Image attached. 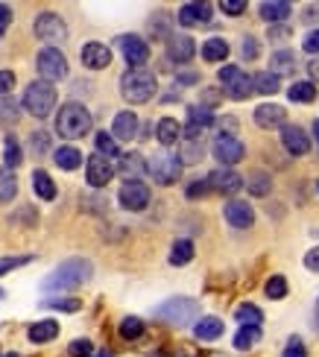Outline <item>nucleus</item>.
<instances>
[{"label":"nucleus","instance_id":"nucleus-39","mask_svg":"<svg viewBox=\"0 0 319 357\" xmlns=\"http://www.w3.org/2000/svg\"><path fill=\"white\" fill-rule=\"evenodd\" d=\"M94 146H97V155H105V158L120 155V146H117V141L112 138V132H97Z\"/></svg>","mask_w":319,"mask_h":357},{"label":"nucleus","instance_id":"nucleus-53","mask_svg":"<svg viewBox=\"0 0 319 357\" xmlns=\"http://www.w3.org/2000/svg\"><path fill=\"white\" fill-rule=\"evenodd\" d=\"M12 85H15V73L12 70H0V97H9Z\"/></svg>","mask_w":319,"mask_h":357},{"label":"nucleus","instance_id":"nucleus-23","mask_svg":"<svg viewBox=\"0 0 319 357\" xmlns=\"http://www.w3.org/2000/svg\"><path fill=\"white\" fill-rule=\"evenodd\" d=\"M258 12H261V18H264L269 26H279V24H284V21H290L293 6L287 3V0H269V3L258 6Z\"/></svg>","mask_w":319,"mask_h":357},{"label":"nucleus","instance_id":"nucleus-2","mask_svg":"<svg viewBox=\"0 0 319 357\" xmlns=\"http://www.w3.org/2000/svg\"><path fill=\"white\" fill-rule=\"evenodd\" d=\"M91 126H94V117H91V112L82 106V102L71 100L56 114V135L59 138H68V141L85 138L91 132Z\"/></svg>","mask_w":319,"mask_h":357},{"label":"nucleus","instance_id":"nucleus-10","mask_svg":"<svg viewBox=\"0 0 319 357\" xmlns=\"http://www.w3.org/2000/svg\"><path fill=\"white\" fill-rule=\"evenodd\" d=\"M211 153H214V158L223 167H235L237 161H243V155H246V146H243V141L237 135H217L214 144H211Z\"/></svg>","mask_w":319,"mask_h":357},{"label":"nucleus","instance_id":"nucleus-14","mask_svg":"<svg viewBox=\"0 0 319 357\" xmlns=\"http://www.w3.org/2000/svg\"><path fill=\"white\" fill-rule=\"evenodd\" d=\"M281 146H284V153L287 155H293V158H302V155H308L311 153V138H308V132L302 129V126H290L287 123L281 129Z\"/></svg>","mask_w":319,"mask_h":357},{"label":"nucleus","instance_id":"nucleus-28","mask_svg":"<svg viewBox=\"0 0 319 357\" xmlns=\"http://www.w3.org/2000/svg\"><path fill=\"white\" fill-rule=\"evenodd\" d=\"M299 65V59L293 50H276L269 56V73H276V77H281V73H293Z\"/></svg>","mask_w":319,"mask_h":357},{"label":"nucleus","instance_id":"nucleus-17","mask_svg":"<svg viewBox=\"0 0 319 357\" xmlns=\"http://www.w3.org/2000/svg\"><path fill=\"white\" fill-rule=\"evenodd\" d=\"M223 214H225V222H229L232 229H252V222H255V211H252V205H249V202H243V199H232V202H225Z\"/></svg>","mask_w":319,"mask_h":357},{"label":"nucleus","instance_id":"nucleus-40","mask_svg":"<svg viewBox=\"0 0 319 357\" xmlns=\"http://www.w3.org/2000/svg\"><path fill=\"white\" fill-rule=\"evenodd\" d=\"M249 188V193H255V197H267L269 193V188H272V182H269V173H264V170H258V173H252L246 182H243Z\"/></svg>","mask_w":319,"mask_h":357},{"label":"nucleus","instance_id":"nucleus-24","mask_svg":"<svg viewBox=\"0 0 319 357\" xmlns=\"http://www.w3.org/2000/svg\"><path fill=\"white\" fill-rule=\"evenodd\" d=\"M176 158L181 161V167H185V165H200V161L205 158L202 138H185V141H181V146H179V155Z\"/></svg>","mask_w":319,"mask_h":357},{"label":"nucleus","instance_id":"nucleus-56","mask_svg":"<svg viewBox=\"0 0 319 357\" xmlns=\"http://www.w3.org/2000/svg\"><path fill=\"white\" fill-rule=\"evenodd\" d=\"M305 266H308L311 273H319V246H316V249H311L308 255H305Z\"/></svg>","mask_w":319,"mask_h":357},{"label":"nucleus","instance_id":"nucleus-36","mask_svg":"<svg viewBox=\"0 0 319 357\" xmlns=\"http://www.w3.org/2000/svg\"><path fill=\"white\" fill-rule=\"evenodd\" d=\"M18 193V178H15L12 170H0V205H6L15 199Z\"/></svg>","mask_w":319,"mask_h":357},{"label":"nucleus","instance_id":"nucleus-60","mask_svg":"<svg viewBox=\"0 0 319 357\" xmlns=\"http://www.w3.org/2000/svg\"><path fill=\"white\" fill-rule=\"evenodd\" d=\"M313 138H316V146H319V121H313Z\"/></svg>","mask_w":319,"mask_h":357},{"label":"nucleus","instance_id":"nucleus-25","mask_svg":"<svg viewBox=\"0 0 319 357\" xmlns=\"http://www.w3.org/2000/svg\"><path fill=\"white\" fill-rule=\"evenodd\" d=\"M114 170H120V176H126V178H141L147 173V158L141 153H126V155H120V165Z\"/></svg>","mask_w":319,"mask_h":357},{"label":"nucleus","instance_id":"nucleus-21","mask_svg":"<svg viewBox=\"0 0 319 357\" xmlns=\"http://www.w3.org/2000/svg\"><path fill=\"white\" fill-rule=\"evenodd\" d=\"M112 138L114 141H135L138 138V114L135 112H117L112 123Z\"/></svg>","mask_w":319,"mask_h":357},{"label":"nucleus","instance_id":"nucleus-11","mask_svg":"<svg viewBox=\"0 0 319 357\" xmlns=\"http://www.w3.org/2000/svg\"><path fill=\"white\" fill-rule=\"evenodd\" d=\"M149 197H153V193H149V185H144L141 178H126V182L120 185V193H117V199L126 211H144L149 205Z\"/></svg>","mask_w":319,"mask_h":357},{"label":"nucleus","instance_id":"nucleus-44","mask_svg":"<svg viewBox=\"0 0 319 357\" xmlns=\"http://www.w3.org/2000/svg\"><path fill=\"white\" fill-rule=\"evenodd\" d=\"M264 293L269 296V299H284L287 296V278L284 275H272L264 284Z\"/></svg>","mask_w":319,"mask_h":357},{"label":"nucleus","instance_id":"nucleus-57","mask_svg":"<svg viewBox=\"0 0 319 357\" xmlns=\"http://www.w3.org/2000/svg\"><path fill=\"white\" fill-rule=\"evenodd\" d=\"M308 70H311V77H313V82H319V56H313V59H311V65H308Z\"/></svg>","mask_w":319,"mask_h":357},{"label":"nucleus","instance_id":"nucleus-6","mask_svg":"<svg viewBox=\"0 0 319 357\" xmlns=\"http://www.w3.org/2000/svg\"><path fill=\"white\" fill-rule=\"evenodd\" d=\"M36 68H38V77L50 85L68 77V59L59 47H44L36 59Z\"/></svg>","mask_w":319,"mask_h":357},{"label":"nucleus","instance_id":"nucleus-13","mask_svg":"<svg viewBox=\"0 0 319 357\" xmlns=\"http://www.w3.org/2000/svg\"><path fill=\"white\" fill-rule=\"evenodd\" d=\"M114 165H112V158H105V155H91L85 161V178H88V185L91 188H105L114 178Z\"/></svg>","mask_w":319,"mask_h":357},{"label":"nucleus","instance_id":"nucleus-27","mask_svg":"<svg viewBox=\"0 0 319 357\" xmlns=\"http://www.w3.org/2000/svg\"><path fill=\"white\" fill-rule=\"evenodd\" d=\"M27 337H29V343H38V346H41V343H50V340L59 337V322L41 319V322H36V325H29Z\"/></svg>","mask_w":319,"mask_h":357},{"label":"nucleus","instance_id":"nucleus-32","mask_svg":"<svg viewBox=\"0 0 319 357\" xmlns=\"http://www.w3.org/2000/svg\"><path fill=\"white\" fill-rule=\"evenodd\" d=\"M33 188H36V193H38L44 202H53L56 199V182L50 178L47 170H36L33 173Z\"/></svg>","mask_w":319,"mask_h":357},{"label":"nucleus","instance_id":"nucleus-41","mask_svg":"<svg viewBox=\"0 0 319 357\" xmlns=\"http://www.w3.org/2000/svg\"><path fill=\"white\" fill-rule=\"evenodd\" d=\"M18 117H21V106H18V102H15L12 97H3V100H0V126L18 123Z\"/></svg>","mask_w":319,"mask_h":357},{"label":"nucleus","instance_id":"nucleus-46","mask_svg":"<svg viewBox=\"0 0 319 357\" xmlns=\"http://www.w3.org/2000/svg\"><path fill=\"white\" fill-rule=\"evenodd\" d=\"M240 53H243V59H246V62H255V59L261 56V47H258V38H255V36H246V38H243Z\"/></svg>","mask_w":319,"mask_h":357},{"label":"nucleus","instance_id":"nucleus-20","mask_svg":"<svg viewBox=\"0 0 319 357\" xmlns=\"http://www.w3.org/2000/svg\"><path fill=\"white\" fill-rule=\"evenodd\" d=\"M196 53V41L191 36H170L167 38V59L176 65H188Z\"/></svg>","mask_w":319,"mask_h":357},{"label":"nucleus","instance_id":"nucleus-15","mask_svg":"<svg viewBox=\"0 0 319 357\" xmlns=\"http://www.w3.org/2000/svg\"><path fill=\"white\" fill-rule=\"evenodd\" d=\"M208 188L214 190V193H223V197H235V193L243 188V176L235 173L232 167H217L214 173H211L208 178Z\"/></svg>","mask_w":319,"mask_h":357},{"label":"nucleus","instance_id":"nucleus-5","mask_svg":"<svg viewBox=\"0 0 319 357\" xmlns=\"http://www.w3.org/2000/svg\"><path fill=\"white\" fill-rule=\"evenodd\" d=\"M196 317H200V302L188 299V296H176V299H167L156 307V319L167 325H191L196 322Z\"/></svg>","mask_w":319,"mask_h":357},{"label":"nucleus","instance_id":"nucleus-62","mask_svg":"<svg viewBox=\"0 0 319 357\" xmlns=\"http://www.w3.org/2000/svg\"><path fill=\"white\" fill-rule=\"evenodd\" d=\"M316 322H319V299H316Z\"/></svg>","mask_w":319,"mask_h":357},{"label":"nucleus","instance_id":"nucleus-18","mask_svg":"<svg viewBox=\"0 0 319 357\" xmlns=\"http://www.w3.org/2000/svg\"><path fill=\"white\" fill-rule=\"evenodd\" d=\"M80 56H82V65L91 70H103L112 65V50H109V44H103V41H88Z\"/></svg>","mask_w":319,"mask_h":357},{"label":"nucleus","instance_id":"nucleus-61","mask_svg":"<svg viewBox=\"0 0 319 357\" xmlns=\"http://www.w3.org/2000/svg\"><path fill=\"white\" fill-rule=\"evenodd\" d=\"M179 357H196V354H191V351H181V354H179Z\"/></svg>","mask_w":319,"mask_h":357},{"label":"nucleus","instance_id":"nucleus-49","mask_svg":"<svg viewBox=\"0 0 319 357\" xmlns=\"http://www.w3.org/2000/svg\"><path fill=\"white\" fill-rule=\"evenodd\" d=\"M281 357H308V349H305V343H302V337H290V340H287Z\"/></svg>","mask_w":319,"mask_h":357},{"label":"nucleus","instance_id":"nucleus-63","mask_svg":"<svg viewBox=\"0 0 319 357\" xmlns=\"http://www.w3.org/2000/svg\"><path fill=\"white\" fill-rule=\"evenodd\" d=\"M316 190H319V182H316Z\"/></svg>","mask_w":319,"mask_h":357},{"label":"nucleus","instance_id":"nucleus-37","mask_svg":"<svg viewBox=\"0 0 319 357\" xmlns=\"http://www.w3.org/2000/svg\"><path fill=\"white\" fill-rule=\"evenodd\" d=\"M193 261V243L191 241H176L170 249V264L173 266H185Z\"/></svg>","mask_w":319,"mask_h":357},{"label":"nucleus","instance_id":"nucleus-51","mask_svg":"<svg viewBox=\"0 0 319 357\" xmlns=\"http://www.w3.org/2000/svg\"><path fill=\"white\" fill-rule=\"evenodd\" d=\"M302 50L311 53V56H319V29H311V33L305 36V41H302Z\"/></svg>","mask_w":319,"mask_h":357},{"label":"nucleus","instance_id":"nucleus-43","mask_svg":"<svg viewBox=\"0 0 319 357\" xmlns=\"http://www.w3.org/2000/svg\"><path fill=\"white\" fill-rule=\"evenodd\" d=\"M3 161H6V170L21 167V161H24L21 144H18V138H15V135H9V138H6V155H3Z\"/></svg>","mask_w":319,"mask_h":357},{"label":"nucleus","instance_id":"nucleus-22","mask_svg":"<svg viewBox=\"0 0 319 357\" xmlns=\"http://www.w3.org/2000/svg\"><path fill=\"white\" fill-rule=\"evenodd\" d=\"M211 21V3L205 0H193V3H185L179 9V24L181 26H200Z\"/></svg>","mask_w":319,"mask_h":357},{"label":"nucleus","instance_id":"nucleus-30","mask_svg":"<svg viewBox=\"0 0 319 357\" xmlns=\"http://www.w3.org/2000/svg\"><path fill=\"white\" fill-rule=\"evenodd\" d=\"M156 138H158V144H164V146L179 144V141H181V126H179V121H173V117H161L158 126H156Z\"/></svg>","mask_w":319,"mask_h":357},{"label":"nucleus","instance_id":"nucleus-16","mask_svg":"<svg viewBox=\"0 0 319 357\" xmlns=\"http://www.w3.org/2000/svg\"><path fill=\"white\" fill-rule=\"evenodd\" d=\"M214 121H217V114L211 112L208 106H191L188 109V126H185V135L188 138H202V132L208 129V126H214Z\"/></svg>","mask_w":319,"mask_h":357},{"label":"nucleus","instance_id":"nucleus-52","mask_svg":"<svg viewBox=\"0 0 319 357\" xmlns=\"http://www.w3.org/2000/svg\"><path fill=\"white\" fill-rule=\"evenodd\" d=\"M220 9L225 15H243V12H246V0H223Z\"/></svg>","mask_w":319,"mask_h":357},{"label":"nucleus","instance_id":"nucleus-33","mask_svg":"<svg viewBox=\"0 0 319 357\" xmlns=\"http://www.w3.org/2000/svg\"><path fill=\"white\" fill-rule=\"evenodd\" d=\"M225 56H229V44H225V38H208L202 44V59L205 62H223Z\"/></svg>","mask_w":319,"mask_h":357},{"label":"nucleus","instance_id":"nucleus-58","mask_svg":"<svg viewBox=\"0 0 319 357\" xmlns=\"http://www.w3.org/2000/svg\"><path fill=\"white\" fill-rule=\"evenodd\" d=\"M179 82H185V85H188V82H196V73H193V70H191V73H179Z\"/></svg>","mask_w":319,"mask_h":357},{"label":"nucleus","instance_id":"nucleus-3","mask_svg":"<svg viewBox=\"0 0 319 357\" xmlns=\"http://www.w3.org/2000/svg\"><path fill=\"white\" fill-rule=\"evenodd\" d=\"M158 91L156 77L147 68H129L124 77H120V94H124L126 102L132 106H141V102H149Z\"/></svg>","mask_w":319,"mask_h":357},{"label":"nucleus","instance_id":"nucleus-59","mask_svg":"<svg viewBox=\"0 0 319 357\" xmlns=\"http://www.w3.org/2000/svg\"><path fill=\"white\" fill-rule=\"evenodd\" d=\"M91 357H114V351H109V349H100L97 354H91Z\"/></svg>","mask_w":319,"mask_h":357},{"label":"nucleus","instance_id":"nucleus-19","mask_svg":"<svg viewBox=\"0 0 319 357\" xmlns=\"http://www.w3.org/2000/svg\"><path fill=\"white\" fill-rule=\"evenodd\" d=\"M255 123L261 129H284L287 126V112L284 106H276V102H264V106L255 109Z\"/></svg>","mask_w":319,"mask_h":357},{"label":"nucleus","instance_id":"nucleus-38","mask_svg":"<svg viewBox=\"0 0 319 357\" xmlns=\"http://www.w3.org/2000/svg\"><path fill=\"white\" fill-rule=\"evenodd\" d=\"M117 331H120V337H124V340H129V343H132V340H138V337H144V322L138 319V317H126V319H120V325H117Z\"/></svg>","mask_w":319,"mask_h":357},{"label":"nucleus","instance_id":"nucleus-64","mask_svg":"<svg viewBox=\"0 0 319 357\" xmlns=\"http://www.w3.org/2000/svg\"><path fill=\"white\" fill-rule=\"evenodd\" d=\"M9 357H15V354H9Z\"/></svg>","mask_w":319,"mask_h":357},{"label":"nucleus","instance_id":"nucleus-7","mask_svg":"<svg viewBox=\"0 0 319 357\" xmlns=\"http://www.w3.org/2000/svg\"><path fill=\"white\" fill-rule=\"evenodd\" d=\"M220 82H223L225 97L235 100V102L252 97V77H249V73H243L237 65H225V68H220Z\"/></svg>","mask_w":319,"mask_h":357},{"label":"nucleus","instance_id":"nucleus-29","mask_svg":"<svg viewBox=\"0 0 319 357\" xmlns=\"http://www.w3.org/2000/svg\"><path fill=\"white\" fill-rule=\"evenodd\" d=\"M193 334H196V340H202V343H211V340L223 337V319H217V317H202L200 322L193 325Z\"/></svg>","mask_w":319,"mask_h":357},{"label":"nucleus","instance_id":"nucleus-4","mask_svg":"<svg viewBox=\"0 0 319 357\" xmlns=\"http://www.w3.org/2000/svg\"><path fill=\"white\" fill-rule=\"evenodd\" d=\"M56 100H59L56 88H53L50 82H44V79H36V82L27 85V91H24V97H21V106H24L29 114H33V117L44 121V117L53 114Z\"/></svg>","mask_w":319,"mask_h":357},{"label":"nucleus","instance_id":"nucleus-47","mask_svg":"<svg viewBox=\"0 0 319 357\" xmlns=\"http://www.w3.org/2000/svg\"><path fill=\"white\" fill-rule=\"evenodd\" d=\"M68 354L71 357H91V354H94V346H91V340H73V343L68 346Z\"/></svg>","mask_w":319,"mask_h":357},{"label":"nucleus","instance_id":"nucleus-26","mask_svg":"<svg viewBox=\"0 0 319 357\" xmlns=\"http://www.w3.org/2000/svg\"><path fill=\"white\" fill-rule=\"evenodd\" d=\"M281 91V79L276 77V73L269 70H261L252 77V94H264V97H272Z\"/></svg>","mask_w":319,"mask_h":357},{"label":"nucleus","instance_id":"nucleus-50","mask_svg":"<svg viewBox=\"0 0 319 357\" xmlns=\"http://www.w3.org/2000/svg\"><path fill=\"white\" fill-rule=\"evenodd\" d=\"M33 261V255H18V258H3L0 261V275H6V273H12V270H18V266H24V264H29Z\"/></svg>","mask_w":319,"mask_h":357},{"label":"nucleus","instance_id":"nucleus-1","mask_svg":"<svg viewBox=\"0 0 319 357\" xmlns=\"http://www.w3.org/2000/svg\"><path fill=\"white\" fill-rule=\"evenodd\" d=\"M94 275V264H91L88 258H71L65 264H59L56 270L41 281L44 290H73V287H82L85 281Z\"/></svg>","mask_w":319,"mask_h":357},{"label":"nucleus","instance_id":"nucleus-35","mask_svg":"<svg viewBox=\"0 0 319 357\" xmlns=\"http://www.w3.org/2000/svg\"><path fill=\"white\" fill-rule=\"evenodd\" d=\"M287 97L290 102H313L316 100V85L313 82H293L287 88Z\"/></svg>","mask_w":319,"mask_h":357},{"label":"nucleus","instance_id":"nucleus-54","mask_svg":"<svg viewBox=\"0 0 319 357\" xmlns=\"http://www.w3.org/2000/svg\"><path fill=\"white\" fill-rule=\"evenodd\" d=\"M47 135H44V132H36V135H29V146H33V153H44V150H47Z\"/></svg>","mask_w":319,"mask_h":357},{"label":"nucleus","instance_id":"nucleus-8","mask_svg":"<svg viewBox=\"0 0 319 357\" xmlns=\"http://www.w3.org/2000/svg\"><path fill=\"white\" fill-rule=\"evenodd\" d=\"M36 38H41L47 47H56V44H62L65 38H68V26H65V21L59 18V15H53V12H41L38 18H36Z\"/></svg>","mask_w":319,"mask_h":357},{"label":"nucleus","instance_id":"nucleus-34","mask_svg":"<svg viewBox=\"0 0 319 357\" xmlns=\"http://www.w3.org/2000/svg\"><path fill=\"white\" fill-rule=\"evenodd\" d=\"M258 340H261V328H258V325H240V331L235 334V349L246 351L258 343Z\"/></svg>","mask_w":319,"mask_h":357},{"label":"nucleus","instance_id":"nucleus-55","mask_svg":"<svg viewBox=\"0 0 319 357\" xmlns=\"http://www.w3.org/2000/svg\"><path fill=\"white\" fill-rule=\"evenodd\" d=\"M9 24H12V9L6 6V3H0V38L6 36V29H9Z\"/></svg>","mask_w":319,"mask_h":357},{"label":"nucleus","instance_id":"nucleus-48","mask_svg":"<svg viewBox=\"0 0 319 357\" xmlns=\"http://www.w3.org/2000/svg\"><path fill=\"white\" fill-rule=\"evenodd\" d=\"M208 193H211V188H208L205 178H196V182H191L185 188V197L188 199H202V197H208Z\"/></svg>","mask_w":319,"mask_h":357},{"label":"nucleus","instance_id":"nucleus-12","mask_svg":"<svg viewBox=\"0 0 319 357\" xmlns=\"http://www.w3.org/2000/svg\"><path fill=\"white\" fill-rule=\"evenodd\" d=\"M117 47H120V53H124V59H126V65L129 68H144L147 65V59H149V44L141 38V36H120L117 38Z\"/></svg>","mask_w":319,"mask_h":357},{"label":"nucleus","instance_id":"nucleus-45","mask_svg":"<svg viewBox=\"0 0 319 357\" xmlns=\"http://www.w3.org/2000/svg\"><path fill=\"white\" fill-rule=\"evenodd\" d=\"M41 307H50V310H65V314H77L82 307L80 299H44Z\"/></svg>","mask_w":319,"mask_h":357},{"label":"nucleus","instance_id":"nucleus-9","mask_svg":"<svg viewBox=\"0 0 319 357\" xmlns=\"http://www.w3.org/2000/svg\"><path fill=\"white\" fill-rule=\"evenodd\" d=\"M147 170L153 173V178L158 185H176L179 182V176H181V161L176 158V155H170V153H158V155H153L149 158V165H147Z\"/></svg>","mask_w":319,"mask_h":357},{"label":"nucleus","instance_id":"nucleus-42","mask_svg":"<svg viewBox=\"0 0 319 357\" xmlns=\"http://www.w3.org/2000/svg\"><path fill=\"white\" fill-rule=\"evenodd\" d=\"M235 319H237L240 325H258V328L264 325V314H261V310H258L255 305H240V307L235 310Z\"/></svg>","mask_w":319,"mask_h":357},{"label":"nucleus","instance_id":"nucleus-31","mask_svg":"<svg viewBox=\"0 0 319 357\" xmlns=\"http://www.w3.org/2000/svg\"><path fill=\"white\" fill-rule=\"evenodd\" d=\"M53 161H56V167H62V170H77L82 165V153L77 150V146H59V150L53 153Z\"/></svg>","mask_w":319,"mask_h":357}]
</instances>
